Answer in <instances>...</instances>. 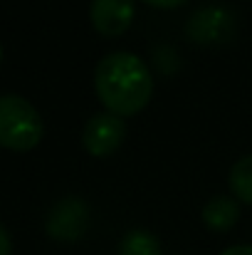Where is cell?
Returning a JSON list of instances; mask_svg holds the SVG:
<instances>
[{"label": "cell", "instance_id": "12", "mask_svg": "<svg viewBox=\"0 0 252 255\" xmlns=\"http://www.w3.org/2000/svg\"><path fill=\"white\" fill-rule=\"evenodd\" d=\"M0 60H2V47H0Z\"/></svg>", "mask_w": 252, "mask_h": 255}, {"label": "cell", "instance_id": "10", "mask_svg": "<svg viewBox=\"0 0 252 255\" xmlns=\"http://www.w3.org/2000/svg\"><path fill=\"white\" fill-rule=\"evenodd\" d=\"M10 253H12V241H10L7 228L0 223V255H10Z\"/></svg>", "mask_w": 252, "mask_h": 255}, {"label": "cell", "instance_id": "9", "mask_svg": "<svg viewBox=\"0 0 252 255\" xmlns=\"http://www.w3.org/2000/svg\"><path fill=\"white\" fill-rule=\"evenodd\" d=\"M141 2H146L151 7H159V10H173V7H180L183 2H188V0H141Z\"/></svg>", "mask_w": 252, "mask_h": 255}, {"label": "cell", "instance_id": "8", "mask_svg": "<svg viewBox=\"0 0 252 255\" xmlns=\"http://www.w3.org/2000/svg\"><path fill=\"white\" fill-rule=\"evenodd\" d=\"M119 255H161L159 238L149 231H129L121 243H119Z\"/></svg>", "mask_w": 252, "mask_h": 255}, {"label": "cell", "instance_id": "5", "mask_svg": "<svg viewBox=\"0 0 252 255\" xmlns=\"http://www.w3.org/2000/svg\"><path fill=\"white\" fill-rule=\"evenodd\" d=\"M136 17V0H91L89 20L91 27L104 37L124 35Z\"/></svg>", "mask_w": 252, "mask_h": 255}, {"label": "cell", "instance_id": "6", "mask_svg": "<svg viewBox=\"0 0 252 255\" xmlns=\"http://www.w3.org/2000/svg\"><path fill=\"white\" fill-rule=\"evenodd\" d=\"M238 218H240V201H235L230 196H213L203 206V223L208 231L225 233V231L235 228Z\"/></svg>", "mask_w": 252, "mask_h": 255}, {"label": "cell", "instance_id": "4", "mask_svg": "<svg viewBox=\"0 0 252 255\" xmlns=\"http://www.w3.org/2000/svg\"><path fill=\"white\" fill-rule=\"evenodd\" d=\"M89 226V208L82 198H62L57 201L45 221V231L50 238L62 241V243H72L77 238H82L84 231Z\"/></svg>", "mask_w": 252, "mask_h": 255}, {"label": "cell", "instance_id": "3", "mask_svg": "<svg viewBox=\"0 0 252 255\" xmlns=\"http://www.w3.org/2000/svg\"><path fill=\"white\" fill-rule=\"evenodd\" d=\"M126 139V124L121 117L111 114V112H99L94 117H89V122L84 124L82 131V146L86 154L96 156V159H106L111 156Z\"/></svg>", "mask_w": 252, "mask_h": 255}, {"label": "cell", "instance_id": "1", "mask_svg": "<svg viewBox=\"0 0 252 255\" xmlns=\"http://www.w3.org/2000/svg\"><path fill=\"white\" fill-rule=\"evenodd\" d=\"M94 89L106 112L124 119L146 109L154 94V77L141 57L111 52L101 57L94 70Z\"/></svg>", "mask_w": 252, "mask_h": 255}, {"label": "cell", "instance_id": "2", "mask_svg": "<svg viewBox=\"0 0 252 255\" xmlns=\"http://www.w3.org/2000/svg\"><path fill=\"white\" fill-rule=\"evenodd\" d=\"M45 134L37 109L17 94L0 97V146L10 151H32Z\"/></svg>", "mask_w": 252, "mask_h": 255}, {"label": "cell", "instance_id": "11", "mask_svg": "<svg viewBox=\"0 0 252 255\" xmlns=\"http://www.w3.org/2000/svg\"><path fill=\"white\" fill-rule=\"evenodd\" d=\"M220 255H252V246H233V248L223 251Z\"/></svg>", "mask_w": 252, "mask_h": 255}, {"label": "cell", "instance_id": "7", "mask_svg": "<svg viewBox=\"0 0 252 255\" xmlns=\"http://www.w3.org/2000/svg\"><path fill=\"white\" fill-rule=\"evenodd\" d=\"M228 186H230L235 201L252 206V154L250 156H243V159L230 169Z\"/></svg>", "mask_w": 252, "mask_h": 255}]
</instances>
